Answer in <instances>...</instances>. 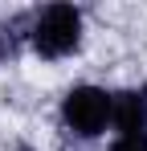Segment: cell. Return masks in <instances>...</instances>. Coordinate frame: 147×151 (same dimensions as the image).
Wrapping results in <instances>:
<instances>
[{"instance_id": "obj_1", "label": "cell", "mask_w": 147, "mask_h": 151, "mask_svg": "<svg viewBox=\"0 0 147 151\" xmlns=\"http://www.w3.org/2000/svg\"><path fill=\"white\" fill-rule=\"evenodd\" d=\"M33 49L41 57H66L82 37V17L74 4H49L45 12L33 21Z\"/></svg>"}, {"instance_id": "obj_2", "label": "cell", "mask_w": 147, "mask_h": 151, "mask_svg": "<svg viewBox=\"0 0 147 151\" xmlns=\"http://www.w3.org/2000/svg\"><path fill=\"white\" fill-rule=\"evenodd\" d=\"M61 114H66V123L78 131V135H98L106 119H110V94L106 90H98V86H78L66 94V106H61Z\"/></svg>"}, {"instance_id": "obj_3", "label": "cell", "mask_w": 147, "mask_h": 151, "mask_svg": "<svg viewBox=\"0 0 147 151\" xmlns=\"http://www.w3.org/2000/svg\"><path fill=\"white\" fill-rule=\"evenodd\" d=\"M110 119H115V127H119L122 135H143V123H147L143 98L131 94V90L115 94V98H110Z\"/></svg>"}, {"instance_id": "obj_4", "label": "cell", "mask_w": 147, "mask_h": 151, "mask_svg": "<svg viewBox=\"0 0 147 151\" xmlns=\"http://www.w3.org/2000/svg\"><path fill=\"white\" fill-rule=\"evenodd\" d=\"M110 151H147V135H122Z\"/></svg>"}, {"instance_id": "obj_5", "label": "cell", "mask_w": 147, "mask_h": 151, "mask_svg": "<svg viewBox=\"0 0 147 151\" xmlns=\"http://www.w3.org/2000/svg\"><path fill=\"white\" fill-rule=\"evenodd\" d=\"M139 98H143V110H147V86H143V94H139Z\"/></svg>"}, {"instance_id": "obj_6", "label": "cell", "mask_w": 147, "mask_h": 151, "mask_svg": "<svg viewBox=\"0 0 147 151\" xmlns=\"http://www.w3.org/2000/svg\"><path fill=\"white\" fill-rule=\"evenodd\" d=\"M21 151H24V147H21Z\"/></svg>"}]
</instances>
